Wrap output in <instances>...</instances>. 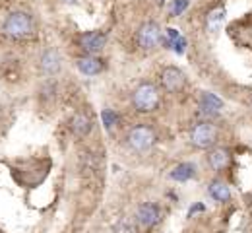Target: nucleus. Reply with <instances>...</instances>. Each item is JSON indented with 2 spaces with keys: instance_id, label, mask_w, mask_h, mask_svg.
<instances>
[{
  "instance_id": "f257e3e1",
  "label": "nucleus",
  "mask_w": 252,
  "mask_h": 233,
  "mask_svg": "<svg viewBox=\"0 0 252 233\" xmlns=\"http://www.w3.org/2000/svg\"><path fill=\"white\" fill-rule=\"evenodd\" d=\"M2 33L12 37V39H28L35 33V22L33 16L28 12L16 10L10 12L2 24Z\"/></svg>"
},
{
  "instance_id": "4468645a",
  "label": "nucleus",
  "mask_w": 252,
  "mask_h": 233,
  "mask_svg": "<svg viewBox=\"0 0 252 233\" xmlns=\"http://www.w3.org/2000/svg\"><path fill=\"white\" fill-rule=\"evenodd\" d=\"M169 177L173 181H177V183H187V181L196 177V166L190 164V162H183V164L173 167V171L169 173Z\"/></svg>"
},
{
  "instance_id": "423d86ee",
  "label": "nucleus",
  "mask_w": 252,
  "mask_h": 233,
  "mask_svg": "<svg viewBox=\"0 0 252 233\" xmlns=\"http://www.w3.org/2000/svg\"><path fill=\"white\" fill-rule=\"evenodd\" d=\"M161 86L169 94H181L187 86V76L181 68L165 67L161 70Z\"/></svg>"
},
{
  "instance_id": "dca6fc26",
  "label": "nucleus",
  "mask_w": 252,
  "mask_h": 233,
  "mask_svg": "<svg viewBox=\"0 0 252 233\" xmlns=\"http://www.w3.org/2000/svg\"><path fill=\"white\" fill-rule=\"evenodd\" d=\"M119 121H121V117H119L117 111H113V109H103L101 111V123H103L107 133H113L119 127Z\"/></svg>"
},
{
  "instance_id": "4be33fe9",
  "label": "nucleus",
  "mask_w": 252,
  "mask_h": 233,
  "mask_svg": "<svg viewBox=\"0 0 252 233\" xmlns=\"http://www.w3.org/2000/svg\"><path fill=\"white\" fill-rule=\"evenodd\" d=\"M63 2H66V4H76V2H80V0H63Z\"/></svg>"
},
{
  "instance_id": "20e7f679",
  "label": "nucleus",
  "mask_w": 252,
  "mask_h": 233,
  "mask_svg": "<svg viewBox=\"0 0 252 233\" xmlns=\"http://www.w3.org/2000/svg\"><path fill=\"white\" fill-rule=\"evenodd\" d=\"M132 105L138 113H152L159 107V90L152 82L140 84L132 94Z\"/></svg>"
},
{
  "instance_id": "aec40b11",
  "label": "nucleus",
  "mask_w": 252,
  "mask_h": 233,
  "mask_svg": "<svg viewBox=\"0 0 252 233\" xmlns=\"http://www.w3.org/2000/svg\"><path fill=\"white\" fill-rule=\"evenodd\" d=\"M169 49H171V51H175L177 55H183V53H185V49H187V39L181 35L179 39H175V41H171V43H169Z\"/></svg>"
},
{
  "instance_id": "412c9836",
  "label": "nucleus",
  "mask_w": 252,
  "mask_h": 233,
  "mask_svg": "<svg viewBox=\"0 0 252 233\" xmlns=\"http://www.w3.org/2000/svg\"><path fill=\"white\" fill-rule=\"evenodd\" d=\"M202 210H204V204H196V206H192L189 210V216H194L196 212H202Z\"/></svg>"
},
{
  "instance_id": "7ed1b4c3",
  "label": "nucleus",
  "mask_w": 252,
  "mask_h": 233,
  "mask_svg": "<svg viewBox=\"0 0 252 233\" xmlns=\"http://www.w3.org/2000/svg\"><path fill=\"white\" fill-rule=\"evenodd\" d=\"M156 142H158V134L148 125H136L134 129H130V133L126 136L128 148L136 154H144V152L152 150Z\"/></svg>"
},
{
  "instance_id": "ddd939ff",
  "label": "nucleus",
  "mask_w": 252,
  "mask_h": 233,
  "mask_svg": "<svg viewBox=\"0 0 252 233\" xmlns=\"http://www.w3.org/2000/svg\"><path fill=\"white\" fill-rule=\"evenodd\" d=\"M70 129L78 138H86L94 129V121H92V117L88 113H76L72 117V121H70Z\"/></svg>"
},
{
  "instance_id": "9d476101",
  "label": "nucleus",
  "mask_w": 252,
  "mask_h": 233,
  "mask_svg": "<svg viewBox=\"0 0 252 233\" xmlns=\"http://www.w3.org/2000/svg\"><path fill=\"white\" fill-rule=\"evenodd\" d=\"M198 107H200V113H204L208 119H214L221 113L223 101L212 92H202L198 98Z\"/></svg>"
},
{
  "instance_id": "f8f14e48",
  "label": "nucleus",
  "mask_w": 252,
  "mask_h": 233,
  "mask_svg": "<svg viewBox=\"0 0 252 233\" xmlns=\"http://www.w3.org/2000/svg\"><path fill=\"white\" fill-rule=\"evenodd\" d=\"M61 55L57 49H47L43 55H41V61H39V67L41 72L47 74V76H55L59 70H61Z\"/></svg>"
},
{
  "instance_id": "f03ea898",
  "label": "nucleus",
  "mask_w": 252,
  "mask_h": 233,
  "mask_svg": "<svg viewBox=\"0 0 252 233\" xmlns=\"http://www.w3.org/2000/svg\"><path fill=\"white\" fill-rule=\"evenodd\" d=\"M190 142H192V146H196L200 150H212L220 142V129L210 119H206V121L192 127Z\"/></svg>"
},
{
  "instance_id": "1a4fd4ad",
  "label": "nucleus",
  "mask_w": 252,
  "mask_h": 233,
  "mask_svg": "<svg viewBox=\"0 0 252 233\" xmlns=\"http://www.w3.org/2000/svg\"><path fill=\"white\" fill-rule=\"evenodd\" d=\"M233 164V156L227 148H212L208 152V166L212 167L216 173L227 171Z\"/></svg>"
},
{
  "instance_id": "2eb2a0df",
  "label": "nucleus",
  "mask_w": 252,
  "mask_h": 233,
  "mask_svg": "<svg viewBox=\"0 0 252 233\" xmlns=\"http://www.w3.org/2000/svg\"><path fill=\"white\" fill-rule=\"evenodd\" d=\"M208 195L216 200V202H227V200L231 199V189H229V185L225 181L214 179L208 185Z\"/></svg>"
},
{
  "instance_id": "6ab92c4d",
  "label": "nucleus",
  "mask_w": 252,
  "mask_h": 233,
  "mask_svg": "<svg viewBox=\"0 0 252 233\" xmlns=\"http://www.w3.org/2000/svg\"><path fill=\"white\" fill-rule=\"evenodd\" d=\"M115 232L117 233H136V226L130 222V220H121L117 226H115Z\"/></svg>"
},
{
  "instance_id": "a211bd4d",
  "label": "nucleus",
  "mask_w": 252,
  "mask_h": 233,
  "mask_svg": "<svg viewBox=\"0 0 252 233\" xmlns=\"http://www.w3.org/2000/svg\"><path fill=\"white\" fill-rule=\"evenodd\" d=\"M223 18H225V10L214 12L212 16H208V28H210V30H216L221 22H223Z\"/></svg>"
},
{
  "instance_id": "0eeeda50",
  "label": "nucleus",
  "mask_w": 252,
  "mask_h": 233,
  "mask_svg": "<svg viewBox=\"0 0 252 233\" xmlns=\"http://www.w3.org/2000/svg\"><path fill=\"white\" fill-rule=\"evenodd\" d=\"M161 222V208L156 202H142L136 210V224L142 230H152Z\"/></svg>"
},
{
  "instance_id": "f3484780",
  "label": "nucleus",
  "mask_w": 252,
  "mask_h": 233,
  "mask_svg": "<svg viewBox=\"0 0 252 233\" xmlns=\"http://www.w3.org/2000/svg\"><path fill=\"white\" fill-rule=\"evenodd\" d=\"M190 0H173V4H171V10H169V16L171 18H177V16H181L187 8H189Z\"/></svg>"
},
{
  "instance_id": "9b49d317",
  "label": "nucleus",
  "mask_w": 252,
  "mask_h": 233,
  "mask_svg": "<svg viewBox=\"0 0 252 233\" xmlns=\"http://www.w3.org/2000/svg\"><path fill=\"white\" fill-rule=\"evenodd\" d=\"M76 67L84 76H97L105 70V63L95 55H84V57L76 59Z\"/></svg>"
},
{
  "instance_id": "6e6552de",
  "label": "nucleus",
  "mask_w": 252,
  "mask_h": 233,
  "mask_svg": "<svg viewBox=\"0 0 252 233\" xmlns=\"http://www.w3.org/2000/svg\"><path fill=\"white\" fill-rule=\"evenodd\" d=\"M78 45H80V49L86 55H97V53H101L105 49L107 35L103 33V32H86V33L80 35Z\"/></svg>"
},
{
  "instance_id": "39448f33",
  "label": "nucleus",
  "mask_w": 252,
  "mask_h": 233,
  "mask_svg": "<svg viewBox=\"0 0 252 233\" xmlns=\"http://www.w3.org/2000/svg\"><path fill=\"white\" fill-rule=\"evenodd\" d=\"M136 41H138V47L144 49V51H154L158 49L163 41V33H161V28H159L158 22H146L140 26L138 33H136Z\"/></svg>"
}]
</instances>
